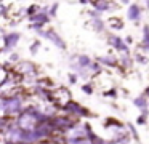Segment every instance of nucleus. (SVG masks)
Returning <instances> with one entry per match:
<instances>
[{"mask_svg": "<svg viewBox=\"0 0 149 144\" xmlns=\"http://www.w3.org/2000/svg\"><path fill=\"white\" fill-rule=\"evenodd\" d=\"M138 123H146V115H141V117H139Z\"/></svg>", "mask_w": 149, "mask_h": 144, "instance_id": "dca6fc26", "label": "nucleus"}, {"mask_svg": "<svg viewBox=\"0 0 149 144\" xmlns=\"http://www.w3.org/2000/svg\"><path fill=\"white\" fill-rule=\"evenodd\" d=\"M82 90H84L87 95H90V93H91V86L90 85H84V88H82Z\"/></svg>", "mask_w": 149, "mask_h": 144, "instance_id": "4468645a", "label": "nucleus"}, {"mask_svg": "<svg viewBox=\"0 0 149 144\" xmlns=\"http://www.w3.org/2000/svg\"><path fill=\"white\" fill-rule=\"evenodd\" d=\"M128 18L133 19V21H136V19L139 18V8H138V5H132V6H130V10H128Z\"/></svg>", "mask_w": 149, "mask_h": 144, "instance_id": "20e7f679", "label": "nucleus"}, {"mask_svg": "<svg viewBox=\"0 0 149 144\" xmlns=\"http://www.w3.org/2000/svg\"><path fill=\"white\" fill-rule=\"evenodd\" d=\"M143 40L146 43V48H149V27L144 26V32H143Z\"/></svg>", "mask_w": 149, "mask_h": 144, "instance_id": "1a4fd4ad", "label": "nucleus"}, {"mask_svg": "<svg viewBox=\"0 0 149 144\" xmlns=\"http://www.w3.org/2000/svg\"><path fill=\"white\" fill-rule=\"evenodd\" d=\"M31 19H32V21H40V22H45L47 19V15H36V16H31Z\"/></svg>", "mask_w": 149, "mask_h": 144, "instance_id": "9d476101", "label": "nucleus"}, {"mask_svg": "<svg viewBox=\"0 0 149 144\" xmlns=\"http://www.w3.org/2000/svg\"><path fill=\"white\" fill-rule=\"evenodd\" d=\"M66 144H93L90 139H87V138H77V139H68V143Z\"/></svg>", "mask_w": 149, "mask_h": 144, "instance_id": "423d86ee", "label": "nucleus"}, {"mask_svg": "<svg viewBox=\"0 0 149 144\" xmlns=\"http://www.w3.org/2000/svg\"><path fill=\"white\" fill-rule=\"evenodd\" d=\"M79 63H80V67H84V66H90V59H88L87 56H80L79 58Z\"/></svg>", "mask_w": 149, "mask_h": 144, "instance_id": "9b49d317", "label": "nucleus"}, {"mask_svg": "<svg viewBox=\"0 0 149 144\" xmlns=\"http://www.w3.org/2000/svg\"><path fill=\"white\" fill-rule=\"evenodd\" d=\"M101 61H103V63H106V64H111V66H112V64L116 63V59H114V58H111V56H106V58H101Z\"/></svg>", "mask_w": 149, "mask_h": 144, "instance_id": "ddd939ff", "label": "nucleus"}, {"mask_svg": "<svg viewBox=\"0 0 149 144\" xmlns=\"http://www.w3.org/2000/svg\"><path fill=\"white\" fill-rule=\"evenodd\" d=\"M18 38H19V35H18V34H10V35H7V37H5V42H7V43H5V47H7V48H11V47H13V45L18 42Z\"/></svg>", "mask_w": 149, "mask_h": 144, "instance_id": "7ed1b4c3", "label": "nucleus"}, {"mask_svg": "<svg viewBox=\"0 0 149 144\" xmlns=\"http://www.w3.org/2000/svg\"><path fill=\"white\" fill-rule=\"evenodd\" d=\"M135 104L138 106L139 109H143V107H146V106H148V102H146L144 96H139V98H136V99H135Z\"/></svg>", "mask_w": 149, "mask_h": 144, "instance_id": "0eeeda50", "label": "nucleus"}, {"mask_svg": "<svg viewBox=\"0 0 149 144\" xmlns=\"http://www.w3.org/2000/svg\"><path fill=\"white\" fill-rule=\"evenodd\" d=\"M42 35H45V37H48L50 40H52L55 45H58L59 48H64V47H66V45L63 43V40H61V38H59V37H58V35H56L53 31H50V32H45V34H42Z\"/></svg>", "mask_w": 149, "mask_h": 144, "instance_id": "f03ea898", "label": "nucleus"}, {"mask_svg": "<svg viewBox=\"0 0 149 144\" xmlns=\"http://www.w3.org/2000/svg\"><path fill=\"white\" fill-rule=\"evenodd\" d=\"M80 2H82V3H85V2H88V0H80Z\"/></svg>", "mask_w": 149, "mask_h": 144, "instance_id": "6ab92c4d", "label": "nucleus"}, {"mask_svg": "<svg viewBox=\"0 0 149 144\" xmlns=\"http://www.w3.org/2000/svg\"><path fill=\"white\" fill-rule=\"evenodd\" d=\"M122 2H123V3H128V0H122Z\"/></svg>", "mask_w": 149, "mask_h": 144, "instance_id": "aec40b11", "label": "nucleus"}, {"mask_svg": "<svg viewBox=\"0 0 149 144\" xmlns=\"http://www.w3.org/2000/svg\"><path fill=\"white\" fill-rule=\"evenodd\" d=\"M39 45H40L39 42H37V43H34V45H32V48H31V51H32V53H36V51H37V48H39Z\"/></svg>", "mask_w": 149, "mask_h": 144, "instance_id": "2eb2a0df", "label": "nucleus"}, {"mask_svg": "<svg viewBox=\"0 0 149 144\" xmlns=\"http://www.w3.org/2000/svg\"><path fill=\"white\" fill-rule=\"evenodd\" d=\"M75 82H77V77H75V75H71V83H75Z\"/></svg>", "mask_w": 149, "mask_h": 144, "instance_id": "f3484780", "label": "nucleus"}, {"mask_svg": "<svg viewBox=\"0 0 149 144\" xmlns=\"http://www.w3.org/2000/svg\"><path fill=\"white\" fill-rule=\"evenodd\" d=\"M68 101H69V91L61 90V91L55 93V102H58V104H68Z\"/></svg>", "mask_w": 149, "mask_h": 144, "instance_id": "f257e3e1", "label": "nucleus"}, {"mask_svg": "<svg viewBox=\"0 0 149 144\" xmlns=\"http://www.w3.org/2000/svg\"><path fill=\"white\" fill-rule=\"evenodd\" d=\"M5 79H7V70L3 67H0V83H3Z\"/></svg>", "mask_w": 149, "mask_h": 144, "instance_id": "f8f14e48", "label": "nucleus"}, {"mask_svg": "<svg viewBox=\"0 0 149 144\" xmlns=\"http://www.w3.org/2000/svg\"><path fill=\"white\" fill-rule=\"evenodd\" d=\"M95 6H96V10L103 11V10H107V2H104V0H98V2L95 3Z\"/></svg>", "mask_w": 149, "mask_h": 144, "instance_id": "6e6552de", "label": "nucleus"}, {"mask_svg": "<svg viewBox=\"0 0 149 144\" xmlns=\"http://www.w3.org/2000/svg\"><path fill=\"white\" fill-rule=\"evenodd\" d=\"M111 40H112V45L117 48V50H120V51H127V47L122 43V40H120V38H117V37H111Z\"/></svg>", "mask_w": 149, "mask_h": 144, "instance_id": "39448f33", "label": "nucleus"}, {"mask_svg": "<svg viewBox=\"0 0 149 144\" xmlns=\"http://www.w3.org/2000/svg\"><path fill=\"white\" fill-rule=\"evenodd\" d=\"M146 96H149V88H148V90H146Z\"/></svg>", "mask_w": 149, "mask_h": 144, "instance_id": "a211bd4d", "label": "nucleus"}]
</instances>
